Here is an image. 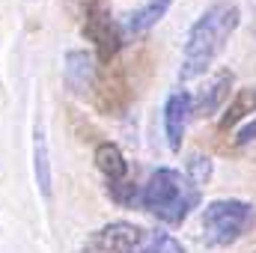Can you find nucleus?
Listing matches in <instances>:
<instances>
[{"mask_svg": "<svg viewBox=\"0 0 256 253\" xmlns=\"http://www.w3.org/2000/svg\"><path fill=\"white\" fill-rule=\"evenodd\" d=\"M256 140V116H250L244 126L236 128V134H232V143L236 146H248V143H254Z\"/></svg>", "mask_w": 256, "mask_h": 253, "instance_id": "2eb2a0df", "label": "nucleus"}, {"mask_svg": "<svg viewBox=\"0 0 256 253\" xmlns=\"http://www.w3.org/2000/svg\"><path fill=\"white\" fill-rule=\"evenodd\" d=\"M254 226L256 206L248 200H236V196H220V200L206 202L202 218H200L206 248H230L238 238H244Z\"/></svg>", "mask_w": 256, "mask_h": 253, "instance_id": "7ed1b4c3", "label": "nucleus"}, {"mask_svg": "<svg viewBox=\"0 0 256 253\" xmlns=\"http://www.w3.org/2000/svg\"><path fill=\"white\" fill-rule=\"evenodd\" d=\"M232 86H236V74L230 72V68H220V72H214L208 80H206V86L191 96L194 98V116H214L226 102H230V96H232Z\"/></svg>", "mask_w": 256, "mask_h": 253, "instance_id": "1a4fd4ad", "label": "nucleus"}, {"mask_svg": "<svg viewBox=\"0 0 256 253\" xmlns=\"http://www.w3.org/2000/svg\"><path fill=\"white\" fill-rule=\"evenodd\" d=\"M80 24H84V36L96 48V60L98 63H110L122 51L126 33L114 21L110 6L104 0H80Z\"/></svg>", "mask_w": 256, "mask_h": 253, "instance_id": "20e7f679", "label": "nucleus"}, {"mask_svg": "<svg viewBox=\"0 0 256 253\" xmlns=\"http://www.w3.org/2000/svg\"><path fill=\"white\" fill-rule=\"evenodd\" d=\"M238 24H242V9H238L236 0H218V3H212L191 24L188 36H185L179 80L202 78L214 66V60L224 54V48L232 39V33L238 30Z\"/></svg>", "mask_w": 256, "mask_h": 253, "instance_id": "f257e3e1", "label": "nucleus"}, {"mask_svg": "<svg viewBox=\"0 0 256 253\" xmlns=\"http://www.w3.org/2000/svg\"><path fill=\"white\" fill-rule=\"evenodd\" d=\"M143 236L146 230L131 220H110L96 232H90L74 253H134L140 248Z\"/></svg>", "mask_w": 256, "mask_h": 253, "instance_id": "423d86ee", "label": "nucleus"}, {"mask_svg": "<svg viewBox=\"0 0 256 253\" xmlns=\"http://www.w3.org/2000/svg\"><path fill=\"white\" fill-rule=\"evenodd\" d=\"M173 3H176V0H146L143 6H137V9L126 18V24H122L126 39L128 36H143V33H149V30L170 12Z\"/></svg>", "mask_w": 256, "mask_h": 253, "instance_id": "9d476101", "label": "nucleus"}, {"mask_svg": "<svg viewBox=\"0 0 256 253\" xmlns=\"http://www.w3.org/2000/svg\"><path fill=\"white\" fill-rule=\"evenodd\" d=\"M33 176H36V185L39 194L45 200H51V158H48V140H45V131L36 122L33 131Z\"/></svg>", "mask_w": 256, "mask_h": 253, "instance_id": "f8f14e48", "label": "nucleus"}, {"mask_svg": "<svg viewBox=\"0 0 256 253\" xmlns=\"http://www.w3.org/2000/svg\"><path fill=\"white\" fill-rule=\"evenodd\" d=\"M92 161H96V170L102 173L108 194L114 202L120 206H134L137 202V185L131 182V164L122 155V149L110 140H102L92 152Z\"/></svg>", "mask_w": 256, "mask_h": 253, "instance_id": "39448f33", "label": "nucleus"}, {"mask_svg": "<svg viewBox=\"0 0 256 253\" xmlns=\"http://www.w3.org/2000/svg\"><path fill=\"white\" fill-rule=\"evenodd\" d=\"M194 120V98L188 90H173L164 102V137L170 152H182L188 122Z\"/></svg>", "mask_w": 256, "mask_h": 253, "instance_id": "6e6552de", "label": "nucleus"}, {"mask_svg": "<svg viewBox=\"0 0 256 253\" xmlns=\"http://www.w3.org/2000/svg\"><path fill=\"white\" fill-rule=\"evenodd\" d=\"M202 202V188H196L182 170L158 167L137 190V206L167 226H182L191 212Z\"/></svg>", "mask_w": 256, "mask_h": 253, "instance_id": "f03ea898", "label": "nucleus"}, {"mask_svg": "<svg viewBox=\"0 0 256 253\" xmlns=\"http://www.w3.org/2000/svg\"><path fill=\"white\" fill-rule=\"evenodd\" d=\"M256 114V86H242L230 96L226 102V110L220 116V128L230 131V128H238V122L250 120Z\"/></svg>", "mask_w": 256, "mask_h": 253, "instance_id": "9b49d317", "label": "nucleus"}, {"mask_svg": "<svg viewBox=\"0 0 256 253\" xmlns=\"http://www.w3.org/2000/svg\"><path fill=\"white\" fill-rule=\"evenodd\" d=\"M134 253H185V248H182V242H179L176 236L155 230V232H146V236H143L140 248Z\"/></svg>", "mask_w": 256, "mask_h": 253, "instance_id": "ddd939ff", "label": "nucleus"}, {"mask_svg": "<svg viewBox=\"0 0 256 253\" xmlns=\"http://www.w3.org/2000/svg\"><path fill=\"white\" fill-rule=\"evenodd\" d=\"M63 86L78 96V98H86L98 90V60L96 54L84 51V48H74L63 57Z\"/></svg>", "mask_w": 256, "mask_h": 253, "instance_id": "0eeeda50", "label": "nucleus"}, {"mask_svg": "<svg viewBox=\"0 0 256 253\" xmlns=\"http://www.w3.org/2000/svg\"><path fill=\"white\" fill-rule=\"evenodd\" d=\"M212 173H214V164H212L208 155H200V152L188 155V161H185V176L191 179L196 188H206L208 179H212Z\"/></svg>", "mask_w": 256, "mask_h": 253, "instance_id": "4468645a", "label": "nucleus"}]
</instances>
